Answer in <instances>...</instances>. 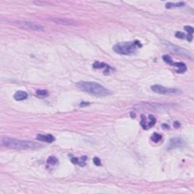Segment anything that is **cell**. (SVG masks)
Returning a JSON list of instances; mask_svg holds the SVG:
<instances>
[{
	"label": "cell",
	"instance_id": "cell-15",
	"mask_svg": "<svg viewBox=\"0 0 194 194\" xmlns=\"http://www.w3.org/2000/svg\"><path fill=\"white\" fill-rule=\"evenodd\" d=\"M46 163L48 165H57L59 163V160H58V158L56 157L50 156L48 158Z\"/></svg>",
	"mask_w": 194,
	"mask_h": 194
},
{
	"label": "cell",
	"instance_id": "cell-22",
	"mask_svg": "<svg viewBox=\"0 0 194 194\" xmlns=\"http://www.w3.org/2000/svg\"><path fill=\"white\" fill-rule=\"evenodd\" d=\"M90 105V103L89 102H81V104H80V106L81 107H85V106H88V105Z\"/></svg>",
	"mask_w": 194,
	"mask_h": 194
},
{
	"label": "cell",
	"instance_id": "cell-12",
	"mask_svg": "<svg viewBox=\"0 0 194 194\" xmlns=\"http://www.w3.org/2000/svg\"><path fill=\"white\" fill-rule=\"evenodd\" d=\"M28 95L26 92L22 90H19L16 92L14 95V99L16 101H23L28 98Z\"/></svg>",
	"mask_w": 194,
	"mask_h": 194
},
{
	"label": "cell",
	"instance_id": "cell-19",
	"mask_svg": "<svg viewBox=\"0 0 194 194\" xmlns=\"http://www.w3.org/2000/svg\"><path fill=\"white\" fill-rule=\"evenodd\" d=\"M184 30L188 33V35L190 36H193V33H194V29L193 27H190V26H185L184 27Z\"/></svg>",
	"mask_w": 194,
	"mask_h": 194
},
{
	"label": "cell",
	"instance_id": "cell-20",
	"mask_svg": "<svg viewBox=\"0 0 194 194\" xmlns=\"http://www.w3.org/2000/svg\"><path fill=\"white\" fill-rule=\"evenodd\" d=\"M174 35H175L176 37L178 38V39H185V38L187 37V36H186L184 33H182V32H180V31L176 32Z\"/></svg>",
	"mask_w": 194,
	"mask_h": 194
},
{
	"label": "cell",
	"instance_id": "cell-7",
	"mask_svg": "<svg viewBox=\"0 0 194 194\" xmlns=\"http://www.w3.org/2000/svg\"><path fill=\"white\" fill-rule=\"evenodd\" d=\"M19 26L28 30H35V31H44L45 28L37 23L31 21H21L18 22Z\"/></svg>",
	"mask_w": 194,
	"mask_h": 194
},
{
	"label": "cell",
	"instance_id": "cell-1",
	"mask_svg": "<svg viewBox=\"0 0 194 194\" xmlns=\"http://www.w3.org/2000/svg\"><path fill=\"white\" fill-rule=\"evenodd\" d=\"M1 145L2 146L9 149L17 150H38L41 148V144L33 141L21 140V139L9 138V137H2L1 139Z\"/></svg>",
	"mask_w": 194,
	"mask_h": 194
},
{
	"label": "cell",
	"instance_id": "cell-9",
	"mask_svg": "<svg viewBox=\"0 0 194 194\" xmlns=\"http://www.w3.org/2000/svg\"><path fill=\"white\" fill-rule=\"evenodd\" d=\"M51 20L56 24L62 25H77L78 22L74 20H70V19L66 18H60V17H55V18H52Z\"/></svg>",
	"mask_w": 194,
	"mask_h": 194
},
{
	"label": "cell",
	"instance_id": "cell-14",
	"mask_svg": "<svg viewBox=\"0 0 194 194\" xmlns=\"http://www.w3.org/2000/svg\"><path fill=\"white\" fill-rule=\"evenodd\" d=\"M185 5L184 2H177V3H172V2H168L166 3L165 7L166 9H173V8H181Z\"/></svg>",
	"mask_w": 194,
	"mask_h": 194
},
{
	"label": "cell",
	"instance_id": "cell-17",
	"mask_svg": "<svg viewBox=\"0 0 194 194\" xmlns=\"http://www.w3.org/2000/svg\"><path fill=\"white\" fill-rule=\"evenodd\" d=\"M162 139V136L159 134H157V133H154L153 136L151 137L152 141H153V142L155 143L159 142Z\"/></svg>",
	"mask_w": 194,
	"mask_h": 194
},
{
	"label": "cell",
	"instance_id": "cell-3",
	"mask_svg": "<svg viewBox=\"0 0 194 194\" xmlns=\"http://www.w3.org/2000/svg\"><path fill=\"white\" fill-rule=\"evenodd\" d=\"M142 47V44L139 41L123 42L118 43L113 46V50L120 55H133L137 52V49Z\"/></svg>",
	"mask_w": 194,
	"mask_h": 194
},
{
	"label": "cell",
	"instance_id": "cell-5",
	"mask_svg": "<svg viewBox=\"0 0 194 194\" xmlns=\"http://www.w3.org/2000/svg\"><path fill=\"white\" fill-rule=\"evenodd\" d=\"M185 146L186 142L184 141V139L181 138V137H174V138L170 139L167 149L168 150H171L177 148H182V147Z\"/></svg>",
	"mask_w": 194,
	"mask_h": 194
},
{
	"label": "cell",
	"instance_id": "cell-13",
	"mask_svg": "<svg viewBox=\"0 0 194 194\" xmlns=\"http://www.w3.org/2000/svg\"><path fill=\"white\" fill-rule=\"evenodd\" d=\"M171 49H173V51H174V52H176V53L179 54V55H185L187 57H188L189 55H190L189 52H187V51L184 50V49H181V48H178L177 47V46H172V47L171 48Z\"/></svg>",
	"mask_w": 194,
	"mask_h": 194
},
{
	"label": "cell",
	"instance_id": "cell-6",
	"mask_svg": "<svg viewBox=\"0 0 194 194\" xmlns=\"http://www.w3.org/2000/svg\"><path fill=\"white\" fill-rule=\"evenodd\" d=\"M155 123H156V118L153 115H149L148 118H146L143 115L141 116L140 125L143 127V129H150V127H152L155 124Z\"/></svg>",
	"mask_w": 194,
	"mask_h": 194
},
{
	"label": "cell",
	"instance_id": "cell-18",
	"mask_svg": "<svg viewBox=\"0 0 194 194\" xmlns=\"http://www.w3.org/2000/svg\"><path fill=\"white\" fill-rule=\"evenodd\" d=\"M86 160H87V157L86 156H82L79 158H78V162H77V165H78L80 166L86 165Z\"/></svg>",
	"mask_w": 194,
	"mask_h": 194
},
{
	"label": "cell",
	"instance_id": "cell-8",
	"mask_svg": "<svg viewBox=\"0 0 194 194\" xmlns=\"http://www.w3.org/2000/svg\"><path fill=\"white\" fill-rule=\"evenodd\" d=\"M93 68L94 69H104L103 72L105 74H109L112 72V71H115V69L112 67L106 65L105 63H103V62H95L93 64Z\"/></svg>",
	"mask_w": 194,
	"mask_h": 194
},
{
	"label": "cell",
	"instance_id": "cell-4",
	"mask_svg": "<svg viewBox=\"0 0 194 194\" xmlns=\"http://www.w3.org/2000/svg\"><path fill=\"white\" fill-rule=\"evenodd\" d=\"M151 89L153 92L164 95H179L182 93V91L175 88H168L159 84H155L151 86Z\"/></svg>",
	"mask_w": 194,
	"mask_h": 194
},
{
	"label": "cell",
	"instance_id": "cell-10",
	"mask_svg": "<svg viewBox=\"0 0 194 194\" xmlns=\"http://www.w3.org/2000/svg\"><path fill=\"white\" fill-rule=\"evenodd\" d=\"M36 139L38 140L46 143H52L55 140V137L52 135H51V134H46V135H44V134H38L36 136Z\"/></svg>",
	"mask_w": 194,
	"mask_h": 194
},
{
	"label": "cell",
	"instance_id": "cell-2",
	"mask_svg": "<svg viewBox=\"0 0 194 194\" xmlns=\"http://www.w3.org/2000/svg\"><path fill=\"white\" fill-rule=\"evenodd\" d=\"M76 86L83 92L87 93L97 97H104L111 95L112 93L109 89L99 83L89 81H81L76 83Z\"/></svg>",
	"mask_w": 194,
	"mask_h": 194
},
{
	"label": "cell",
	"instance_id": "cell-16",
	"mask_svg": "<svg viewBox=\"0 0 194 194\" xmlns=\"http://www.w3.org/2000/svg\"><path fill=\"white\" fill-rule=\"evenodd\" d=\"M36 94L38 97H46L49 95V92L46 89H37L36 91Z\"/></svg>",
	"mask_w": 194,
	"mask_h": 194
},
{
	"label": "cell",
	"instance_id": "cell-11",
	"mask_svg": "<svg viewBox=\"0 0 194 194\" xmlns=\"http://www.w3.org/2000/svg\"><path fill=\"white\" fill-rule=\"evenodd\" d=\"M169 65L177 67V72L178 74H182L187 70V65H186L184 63H182V62H174L172 61Z\"/></svg>",
	"mask_w": 194,
	"mask_h": 194
},
{
	"label": "cell",
	"instance_id": "cell-21",
	"mask_svg": "<svg viewBox=\"0 0 194 194\" xmlns=\"http://www.w3.org/2000/svg\"><path fill=\"white\" fill-rule=\"evenodd\" d=\"M93 163L95 164V165L100 166L101 165V161H100V159H99V158H98V157H94Z\"/></svg>",
	"mask_w": 194,
	"mask_h": 194
}]
</instances>
